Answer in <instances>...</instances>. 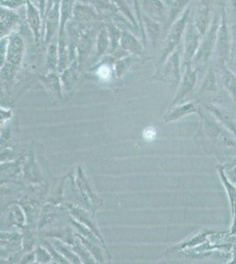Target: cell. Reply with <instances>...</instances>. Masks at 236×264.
Instances as JSON below:
<instances>
[{
    "label": "cell",
    "instance_id": "1",
    "mask_svg": "<svg viewBox=\"0 0 236 264\" xmlns=\"http://www.w3.org/2000/svg\"><path fill=\"white\" fill-rule=\"evenodd\" d=\"M190 16L191 9L190 7H188L187 9L184 11V14H182L180 17L171 25L170 28L167 29L160 56V64H163L171 53L179 47V44L184 37L188 22L190 21Z\"/></svg>",
    "mask_w": 236,
    "mask_h": 264
},
{
    "label": "cell",
    "instance_id": "2",
    "mask_svg": "<svg viewBox=\"0 0 236 264\" xmlns=\"http://www.w3.org/2000/svg\"><path fill=\"white\" fill-rule=\"evenodd\" d=\"M202 35L195 26L193 21L188 22L187 27L183 37V57L187 66L194 59L198 48L201 43Z\"/></svg>",
    "mask_w": 236,
    "mask_h": 264
},
{
    "label": "cell",
    "instance_id": "3",
    "mask_svg": "<svg viewBox=\"0 0 236 264\" xmlns=\"http://www.w3.org/2000/svg\"><path fill=\"white\" fill-rule=\"evenodd\" d=\"M219 23L220 21H219V17L217 16L214 20V22H212L211 27L209 28L208 31L203 37L200 46L198 48V52L195 56V61L205 63L210 58L214 45L217 42Z\"/></svg>",
    "mask_w": 236,
    "mask_h": 264
},
{
    "label": "cell",
    "instance_id": "4",
    "mask_svg": "<svg viewBox=\"0 0 236 264\" xmlns=\"http://www.w3.org/2000/svg\"><path fill=\"white\" fill-rule=\"evenodd\" d=\"M101 13L91 4L76 1L73 3L72 20L80 24H92L101 20Z\"/></svg>",
    "mask_w": 236,
    "mask_h": 264
},
{
    "label": "cell",
    "instance_id": "5",
    "mask_svg": "<svg viewBox=\"0 0 236 264\" xmlns=\"http://www.w3.org/2000/svg\"><path fill=\"white\" fill-rule=\"evenodd\" d=\"M143 14L160 22L164 26L167 23L168 7L162 0H138Z\"/></svg>",
    "mask_w": 236,
    "mask_h": 264
},
{
    "label": "cell",
    "instance_id": "6",
    "mask_svg": "<svg viewBox=\"0 0 236 264\" xmlns=\"http://www.w3.org/2000/svg\"><path fill=\"white\" fill-rule=\"evenodd\" d=\"M26 20L31 30L35 42H39L43 36V17L38 6L31 0L26 1Z\"/></svg>",
    "mask_w": 236,
    "mask_h": 264
},
{
    "label": "cell",
    "instance_id": "7",
    "mask_svg": "<svg viewBox=\"0 0 236 264\" xmlns=\"http://www.w3.org/2000/svg\"><path fill=\"white\" fill-rule=\"evenodd\" d=\"M25 42L21 35L15 32L8 36L7 58L6 61L10 63L11 66H17L21 63L23 58Z\"/></svg>",
    "mask_w": 236,
    "mask_h": 264
},
{
    "label": "cell",
    "instance_id": "8",
    "mask_svg": "<svg viewBox=\"0 0 236 264\" xmlns=\"http://www.w3.org/2000/svg\"><path fill=\"white\" fill-rule=\"evenodd\" d=\"M210 21H211L210 0H200L195 12L193 22L199 33L201 34L202 37H204L208 31Z\"/></svg>",
    "mask_w": 236,
    "mask_h": 264
},
{
    "label": "cell",
    "instance_id": "9",
    "mask_svg": "<svg viewBox=\"0 0 236 264\" xmlns=\"http://www.w3.org/2000/svg\"><path fill=\"white\" fill-rule=\"evenodd\" d=\"M21 21L19 14L7 7H1V38L9 36L14 33V29Z\"/></svg>",
    "mask_w": 236,
    "mask_h": 264
},
{
    "label": "cell",
    "instance_id": "10",
    "mask_svg": "<svg viewBox=\"0 0 236 264\" xmlns=\"http://www.w3.org/2000/svg\"><path fill=\"white\" fill-rule=\"evenodd\" d=\"M120 49L135 56L143 55L145 49L144 45L139 39L137 38V36L134 34H132L130 30H125V29H123L121 41H120Z\"/></svg>",
    "mask_w": 236,
    "mask_h": 264
},
{
    "label": "cell",
    "instance_id": "11",
    "mask_svg": "<svg viewBox=\"0 0 236 264\" xmlns=\"http://www.w3.org/2000/svg\"><path fill=\"white\" fill-rule=\"evenodd\" d=\"M141 16H142V28H144L143 32L145 33L144 35H146L145 38L147 37L153 49H156L157 44H158L159 39L161 35V25L162 24L146 16L145 14H142Z\"/></svg>",
    "mask_w": 236,
    "mask_h": 264
},
{
    "label": "cell",
    "instance_id": "12",
    "mask_svg": "<svg viewBox=\"0 0 236 264\" xmlns=\"http://www.w3.org/2000/svg\"><path fill=\"white\" fill-rule=\"evenodd\" d=\"M219 178L222 181L224 187L226 188V193L229 199L230 206H231V213L233 218V226H232V233H236V188L230 182L228 178L222 167H218Z\"/></svg>",
    "mask_w": 236,
    "mask_h": 264
},
{
    "label": "cell",
    "instance_id": "13",
    "mask_svg": "<svg viewBox=\"0 0 236 264\" xmlns=\"http://www.w3.org/2000/svg\"><path fill=\"white\" fill-rule=\"evenodd\" d=\"M191 0H173L168 6L167 11V23L165 25L166 29L170 28L171 25L184 14V11L187 9L189 4Z\"/></svg>",
    "mask_w": 236,
    "mask_h": 264
},
{
    "label": "cell",
    "instance_id": "14",
    "mask_svg": "<svg viewBox=\"0 0 236 264\" xmlns=\"http://www.w3.org/2000/svg\"><path fill=\"white\" fill-rule=\"evenodd\" d=\"M95 56L99 58L104 55L105 53L110 49V41L108 37V31L104 25L98 31L96 39H95Z\"/></svg>",
    "mask_w": 236,
    "mask_h": 264
},
{
    "label": "cell",
    "instance_id": "15",
    "mask_svg": "<svg viewBox=\"0 0 236 264\" xmlns=\"http://www.w3.org/2000/svg\"><path fill=\"white\" fill-rule=\"evenodd\" d=\"M197 80H198V76L196 71L192 69L191 66L188 65L186 73L184 75V80L181 83L180 89L177 94V100H180L181 98L184 97L185 94H188L194 87L197 83Z\"/></svg>",
    "mask_w": 236,
    "mask_h": 264
},
{
    "label": "cell",
    "instance_id": "16",
    "mask_svg": "<svg viewBox=\"0 0 236 264\" xmlns=\"http://www.w3.org/2000/svg\"><path fill=\"white\" fill-rule=\"evenodd\" d=\"M209 109L212 111L215 118L218 119L219 122L222 123L224 127H226V129H229V131L232 132L233 135L236 136L235 122L232 115H230L228 112H226L222 108H218L214 105H211V107H209Z\"/></svg>",
    "mask_w": 236,
    "mask_h": 264
},
{
    "label": "cell",
    "instance_id": "17",
    "mask_svg": "<svg viewBox=\"0 0 236 264\" xmlns=\"http://www.w3.org/2000/svg\"><path fill=\"white\" fill-rule=\"evenodd\" d=\"M104 26L107 28L108 37L110 41V49L112 51H115L118 49V48H120V41H121L123 29L117 27L111 21H107Z\"/></svg>",
    "mask_w": 236,
    "mask_h": 264
},
{
    "label": "cell",
    "instance_id": "18",
    "mask_svg": "<svg viewBox=\"0 0 236 264\" xmlns=\"http://www.w3.org/2000/svg\"><path fill=\"white\" fill-rule=\"evenodd\" d=\"M217 42H218L217 44H218L219 54H221L222 57H226L228 42H227V30H226V21H225L224 16H223L221 24L219 23Z\"/></svg>",
    "mask_w": 236,
    "mask_h": 264
},
{
    "label": "cell",
    "instance_id": "19",
    "mask_svg": "<svg viewBox=\"0 0 236 264\" xmlns=\"http://www.w3.org/2000/svg\"><path fill=\"white\" fill-rule=\"evenodd\" d=\"M222 84L236 101V77L228 69L223 70Z\"/></svg>",
    "mask_w": 236,
    "mask_h": 264
},
{
    "label": "cell",
    "instance_id": "20",
    "mask_svg": "<svg viewBox=\"0 0 236 264\" xmlns=\"http://www.w3.org/2000/svg\"><path fill=\"white\" fill-rule=\"evenodd\" d=\"M111 2L117 7L119 12L123 13L124 16H125L129 21H131V23L133 26H137L138 28H140L139 26H138V22H137L138 20H136L134 17V14H132V10L126 2V0H111Z\"/></svg>",
    "mask_w": 236,
    "mask_h": 264
},
{
    "label": "cell",
    "instance_id": "21",
    "mask_svg": "<svg viewBox=\"0 0 236 264\" xmlns=\"http://www.w3.org/2000/svg\"><path fill=\"white\" fill-rule=\"evenodd\" d=\"M218 89L215 73L212 68H210L205 76V81L202 85L201 91L203 93H215Z\"/></svg>",
    "mask_w": 236,
    "mask_h": 264
},
{
    "label": "cell",
    "instance_id": "22",
    "mask_svg": "<svg viewBox=\"0 0 236 264\" xmlns=\"http://www.w3.org/2000/svg\"><path fill=\"white\" fill-rule=\"evenodd\" d=\"M89 4L94 6L101 14V12H110L113 14L119 12L117 7L112 3L111 0H89Z\"/></svg>",
    "mask_w": 236,
    "mask_h": 264
},
{
    "label": "cell",
    "instance_id": "23",
    "mask_svg": "<svg viewBox=\"0 0 236 264\" xmlns=\"http://www.w3.org/2000/svg\"><path fill=\"white\" fill-rule=\"evenodd\" d=\"M27 0H1V7H7L9 9L15 10L16 8L26 5Z\"/></svg>",
    "mask_w": 236,
    "mask_h": 264
},
{
    "label": "cell",
    "instance_id": "24",
    "mask_svg": "<svg viewBox=\"0 0 236 264\" xmlns=\"http://www.w3.org/2000/svg\"><path fill=\"white\" fill-rule=\"evenodd\" d=\"M155 137H156V132L153 128H148L144 131V138L148 141H152L155 139Z\"/></svg>",
    "mask_w": 236,
    "mask_h": 264
},
{
    "label": "cell",
    "instance_id": "25",
    "mask_svg": "<svg viewBox=\"0 0 236 264\" xmlns=\"http://www.w3.org/2000/svg\"><path fill=\"white\" fill-rule=\"evenodd\" d=\"M47 4L48 0H38V7L41 13H42V17L44 20V15H45L46 8H47Z\"/></svg>",
    "mask_w": 236,
    "mask_h": 264
},
{
    "label": "cell",
    "instance_id": "26",
    "mask_svg": "<svg viewBox=\"0 0 236 264\" xmlns=\"http://www.w3.org/2000/svg\"><path fill=\"white\" fill-rule=\"evenodd\" d=\"M162 1H164L165 3H166V5H167V7L170 5L171 3H172V1L173 0H162Z\"/></svg>",
    "mask_w": 236,
    "mask_h": 264
},
{
    "label": "cell",
    "instance_id": "27",
    "mask_svg": "<svg viewBox=\"0 0 236 264\" xmlns=\"http://www.w3.org/2000/svg\"><path fill=\"white\" fill-rule=\"evenodd\" d=\"M32 2L33 3H35V5H37L38 6V0H31Z\"/></svg>",
    "mask_w": 236,
    "mask_h": 264
}]
</instances>
